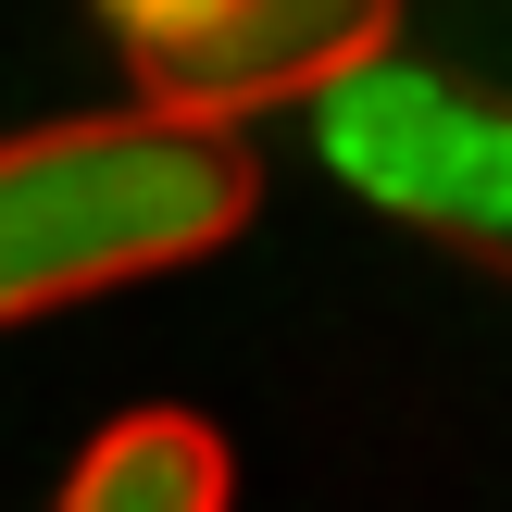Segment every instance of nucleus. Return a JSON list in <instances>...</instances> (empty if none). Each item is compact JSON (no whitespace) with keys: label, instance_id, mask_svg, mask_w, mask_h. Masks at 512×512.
Returning <instances> with one entry per match:
<instances>
[{"label":"nucleus","instance_id":"nucleus-1","mask_svg":"<svg viewBox=\"0 0 512 512\" xmlns=\"http://www.w3.org/2000/svg\"><path fill=\"white\" fill-rule=\"evenodd\" d=\"M250 225V150L213 113H75L0 138V325L175 275Z\"/></svg>","mask_w":512,"mask_h":512},{"label":"nucleus","instance_id":"nucleus-2","mask_svg":"<svg viewBox=\"0 0 512 512\" xmlns=\"http://www.w3.org/2000/svg\"><path fill=\"white\" fill-rule=\"evenodd\" d=\"M400 38V0H200L138 38V100L250 125L275 100H325Z\"/></svg>","mask_w":512,"mask_h":512},{"label":"nucleus","instance_id":"nucleus-3","mask_svg":"<svg viewBox=\"0 0 512 512\" xmlns=\"http://www.w3.org/2000/svg\"><path fill=\"white\" fill-rule=\"evenodd\" d=\"M63 512H225V438L200 413H125L63 475Z\"/></svg>","mask_w":512,"mask_h":512},{"label":"nucleus","instance_id":"nucleus-4","mask_svg":"<svg viewBox=\"0 0 512 512\" xmlns=\"http://www.w3.org/2000/svg\"><path fill=\"white\" fill-rule=\"evenodd\" d=\"M100 13H113L125 38H150V25H175V13H200V0H100Z\"/></svg>","mask_w":512,"mask_h":512}]
</instances>
